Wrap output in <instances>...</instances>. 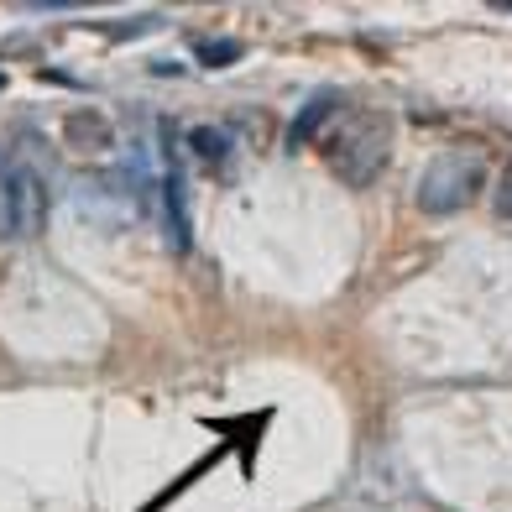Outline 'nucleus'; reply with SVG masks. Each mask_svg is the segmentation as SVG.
<instances>
[{
  "label": "nucleus",
  "instance_id": "f03ea898",
  "mask_svg": "<svg viewBox=\"0 0 512 512\" xmlns=\"http://www.w3.org/2000/svg\"><path fill=\"white\" fill-rule=\"evenodd\" d=\"M486 189V162L476 152H439L418 178V209L424 215H460Z\"/></svg>",
  "mask_w": 512,
  "mask_h": 512
},
{
  "label": "nucleus",
  "instance_id": "6e6552de",
  "mask_svg": "<svg viewBox=\"0 0 512 512\" xmlns=\"http://www.w3.org/2000/svg\"><path fill=\"white\" fill-rule=\"evenodd\" d=\"M0 89H6V74H0Z\"/></svg>",
  "mask_w": 512,
  "mask_h": 512
},
{
  "label": "nucleus",
  "instance_id": "423d86ee",
  "mask_svg": "<svg viewBox=\"0 0 512 512\" xmlns=\"http://www.w3.org/2000/svg\"><path fill=\"white\" fill-rule=\"evenodd\" d=\"M246 58V42L241 37H204L199 48H194V63L199 68H230V63H241Z\"/></svg>",
  "mask_w": 512,
  "mask_h": 512
},
{
  "label": "nucleus",
  "instance_id": "7ed1b4c3",
  "mask_svg": "<svg viewBox=\"0 0 512 512\" xmlns=\"http://www.w3.org/2000/svg\"><path fill=\"white\" fill-rule=\"evenodd\" d=\"M48 215V189H42V178L27 168V162H16V168L0 178V230H6L11 241L32 236Z\"/></svg>",
  "mask_w": 512,
  "mask_h": 512
},
{
  "label": "nucleus",
  "instance_id": "f257e3e1",
  "mask_svg": "<svg viewBox=\"0 0 512 512\" xmlns=\"http://www.w3.org/2000/svg\"><path fill=\"white\" fill-rule=\"evenodd\" d=\"M392 142H398V126H392L387 110H351L340 121V131H330V168L351 189H366L387 168Z\"/></svg>",
  "mask_w": 512,
  "mask_h": 512
},
{
  "label": "nucleus",
  "instance_id": "20e7f679",
  "mask_svg": "<svg viewBox=\"0 0 512 512\" xmlns=\"http://www.w3.org/2000/svg\"><path fill=\"white\" fill-rule=\"evenodd\" d=\"M162 236L178 256L194 251V215H189V178L178 168L162 173Z\"/></svg>",
  "mask_w": 512,
  "mask_h": 512
},
{
  "label": "nucleus",
  "instance_id": "39448f33",
  "mask_svg": "<svg viewBox=\"0 0 512 512\" xmlns=\"http://www.w3.org/2000/svg\"><path fill=\"white\" fill-rule=\"evenodd\" d=\"M340 105H345L340 89H319V95H309L304 110H298V115H293V126H288V147H293V152H298V147H309L314 136L335 121V110H340Z\"/></svg>",
  "mask_w": 512,
  "mask_h": 512
},
{
  "label": "nucleus",
  "instance_id": "0eeeda50",
  "mask_svg": "<svg viewBox=\"0 0 512 512\" xmlns=\"http://www.w3.org/2000/svg\"><path fill=\"white\" fill-rule=\"evenodd\" d=\"M189 147H194L199 162H209V168H225V162H230V136L220 126H194L189 131Z\"/></svg>",
  "mask_w": 512,
  "mask_h": 512
}]
</instances>
